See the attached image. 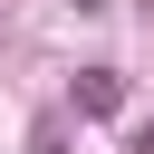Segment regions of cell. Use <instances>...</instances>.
Wrapping results in <instances>:
<instances>
[{
    "label": "cell",
    "mask_w": 154,
    "mask_h": 154,
    "mask_svg": "<svg viewBox=\"0 0 154 154\" xmlns=\"http://www.w3.org/2000/svg\"><path fill=\"white\" fill-rule=\"evenodd\" d=\"M67 106H77V116H116V106H125V77H116V67H77Z\"/></svg>",
    "instance_id": "6da1fadb"
},
{
    "label": "cell",
    "mask_w": 154,
    "mask_h": 154,
    "mask_svg": "<svg viewBox=\"0 0 154 154\" xmlns=\"http://www.w3.org/2000/svg\"><path fill=\"white\" fill-rule=\"evenodd\" d=\"M29 154H67V116H38V135H29Z\"/></svg>",
    "instance_id": "7a4b0ae2"
}]
</instances>
